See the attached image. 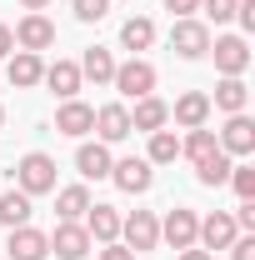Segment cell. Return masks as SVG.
I'll list each match as a JSON object with an SVG mask.
<instances>
[{
    "label": "cell",
    "instance_id": "cell-1",
    "mask_svg": "<svg viewBox=\"0 0 255 260\" xmlns=\"http://www.w3.org/2000/svg\"><path fill=\"white\" fill-rule=\"evenodd\" d=\"M110 85H115V90H120L125 100H145V95H155V65H150V60H140V55H130L125 65H115Z\"/></svg>",
    "mask_w": 255,
    "mask_h": 260
},
{
    "label": "cell",
    "instance_id": "cell-2",
    "mask_svg": "<svg viewBox=\"0 0 255 260\" xmlns=\"http://www.w3.org/2000/svg\"><path fill=\"white\" fill-rule=\"evenodd\" d=\"M15 190H25L30 200H35V195H50V190H55V160L40 155V150H30L25 160L15 165Z\"/></svg>",
    "mask_w": 255,
    "mask_h": 260
},
{
    "label": "cell",
    "instance_id": "cell-3",
    "mask_svg": "<svg viewBox=\"0 0 255 260\" xmlns=\"http://www.w3.org/2000/svg\"><path fill=\"white\" fill-rule=\"evenodd\" d=\"M170 50H175L180 60H200V55L210 50V25L195 20V15L175 20V25H170Z\"/></svg>",
    "mask_w": 255,
    "mask_h": 260
},
{
    "label": "cell",
    "instance_id": "cell-4",
    "mask_svg": "<svg viewBox=\"0 0 255 260\" xmlns=\"http://www.w3.org/2000/svg\"><path fill=\"white\" fill-rule=\"evenodd\" d=\"M120 235H125V250L145 255V250L160 245V220L150 215V210H130L125 220H120Z\"/></svg>",
    "mask_w": 255,
    "mask_h": 260
},
{
    "label": "cell",
    "instance_id": "cell-5",
    "mask_svg": "<svg viewBox=\"0 0 255 260\" xmlns=\"http://www.w3.org/2000/svg\"><path fill=\"white\" fill-rule=\"evenodd\" d=\"M205 55H215V70H220V75H245L250 45H245V35H220V40H210Z\"/></svg>",
    "mask_w": 255,
    "mask_h": 260
},
{
    "label": "cell",
    "instance_id": "cell-6",
    "mask_svg": "<svg viewBox=\"0 0 255 260\" xmlns=\"http://www.w3.org/2000/svg\"><path fill=\"white\" fill-rule=\"evenodd\" d=\"M10 35H15V45H20V50H35V55H40V50H50V45H55V20H45L40 10H30V15H25Z\"/></svg>",
    "mask_w": 255,
    "mask_h": 260
},
{
    "label": "cell",
    "instance_id": "cell-7",
    "mask_svg": "<svg viewBox=\"0 0 255 260\" xmlns=\"http://www.w3.org/2000/svg\"><path fill=\"white\" fill-rule=\"evenodd\" d=\"M90 245H95V240L85 235L80 220H60L55 235H50V250H55L60 260H85V255H90Z\"/></svg>",
    "mask_w": 255,
    "mask_h": 260
},
{
    "label": "cell",
    "instance_id": "cell-8",
    "mask_svg": "<svg viewBox=\"0 0 255 260\" xmlns=\"http://www.w3.org/2000/svg\"><path fill=\"white\" fill-rule=\"evenodd\" d=\"M195 230H200V220H195V210H170L165 220H160V240L170 245V250H190L195 245Z\"/></svg>",
    "mask_w": 255,
    "mask_h": 260
},
{
    "label": "cell",
    "instance_id": "cell-9",
    "mask_svg": "<svg viewBox=\"0 0 255 260\" xmlns=\"http://www.w3.org/2000/svg\"><path fill=\"white\" fill-rule=\"evenodd\" d=\"M240 235V225H235V215L230 210H215V215H205L200 220V230H195V240L205 245V250H230V240Z\"/></svg>",
    "mask_w": 255,
    "mask_h": 260
},
{
    "label": "cell",
    "instance_id": "cell-10",
    "mask_svg": "<svg viewBox=\"0 0 255 260\" xmlns=\"http://www.w3.org/2000/svg\"><path fill=\"white\" fill-rule=\"evenodd\" d=\"M5 255H10V260H45V255H50V235L35 230V225H15V230H10Z\"/></svg>",
    "mask_w": 255,
    "mask_h": 260
},
{
    "label": "cell",
    "instance_id": "cell-11",
    "mask_svg": "<svg viewBox=\"0 0 255 260\" xmlns=\"http://www.w3.org/2000/svg\"><path fill=\"white\" fill-rule=\"evenodd\" d=\"M215 140H220L225 155H250V150H255V120L240 110V115H230V120H225V130L215 135Z\"/></svg>",
    "mask_w": 255,
    "mask_h": 260
},
{
    "label": "cell",
    "instance_id": "cell-12",
    "mask_svg": "<svg viewBox=\"0 0 255 260\" xmlns=\"http://www.w3.org/2000/svg\"><path fill=\"white\" fill-rule=\"evenodd\" d=\"M110 180H115L125 195H145V190H150V180H155V170H150V160H135V155H130V160H115V165H110Z\"/></svg>",
    "mask_w": 255,
    "mask_h": 260
},
{
    "label": "cell",
    "instance_id": "cell-13",
    "mask_svg": "<svg viewBox=\"0 0 255 260\" xmlns=\"http://www.w3.org/2000/svg\"><path fill=\"white\" fill-rule=\"evenodd\" d=\"M80 225H85V235H90V240L110 245V240H120V210H115V205H90Z\"/></svg>",
    "mask_w": 255,
    "mask_h": 260
},
{
    "label": "cell",
    "instance_id": "cell-14",
    "mask_svg": "<svg viewBox=\"0 0 255 260\" xmlns=\"http://www.w3.org/2000/svg\"><path fill=\"white\" fill-rule=\"evenodd\" d=\"M170 115H175V125L200 130L205 120H210V95H205V90H185V95L170 105Z\"/></svg>",
    "mask_w": 255,
    "mask_h": 260
},
{
    "label": "cell",
    "instance_id": "cell-15",
    "mask_svg": "<svg viewBox=\"0 0 255 260\" xmlns=\"http://www.w3.org/2000/svg\"><path fill=\"white\" fill-rule=\"evenodd\" d=\"M40 80H45V85H50L60 100H75V95H80V85H85L75 60H55V65H45V75H40Z\"/></svg>",
    "mask_w": 255,
    "mask_h": 260
},
{
    "label": "cell",
    "instance_id": "cell-16",
    "mask_svg": "<svg viewBox=\"0 0 255 260\" xmlns=\"http://www.w3.org/2000/svg\"><path fill=\"white\" fill-rule=\"evenodd\" d=\"M110 165H115V155H110V145H80L75 150V170L85 175V180H110Z\"/></svg>",
    "mask_w": 255,
    "mask_h": 260
},
{
    "label": "cell",
    "instance_id": "cell-17",
    "mask_svg": "<svg viewBox=\"0 0 255 260\" xmlns=\"http://www.w3.org/2000/svg\"><path fill=\"white\" fill-rule=\"evenodd\" d=\"M90 130H100V145H115V140L130 135V110H125V105H100Z\"/></svg>",
    "mask_w": 255,
    "mask_h": 260
},
{
    "label": "cell",
    "instance_id": "cell-18",
    "mask_svg": "<svg viewBox=\"0 0 255 260\" xmlns=\"http://www.w3.org/2000/svg\"><path fill=\"white\" fill-rule=\"evenodd\" d=\"M5 75H10V85H15V90H30V85H40V75H45V60H40L35 50H15Z\"/></svg>",
    "mask_w": 255,
    "mask_h": 260
},
{
    "label": "cell",
    "instance_id": "cell-19",
    "mask_svg": "<svg viewBox=\"0 0 255 260\" xmlns=\"http://www.w3.org/2000/svg\"><path fill=\"white\" fill-rule=\"evenodd\" d=\"M90 125H95V110H90L85 100H65L60 110H55V130H60V135H85Z\"/></svg>",
    "mask_w": 255,
    "mask_h": 260
},
{
    "label": "cell",
    "instance_id": "cell-20",
    "mask_svg": "<svg viewBox=\"0 0 255 260\" xmlns=\"http://www.w3.org/2000/svg\"><path fill=\"white\" fill-rule=\"evenodd\" d=\"M165 120H170V105L155 95H145V100H135V110H130V130H165Z\"/></svg>",
    "mask_w": 255,
    "mask_h": 260
},
{
    "label": "cell",
    "instance_id": "cell-21",
    "mask_svg": "<svg viewBox=\"0 0 255 260\" xmlns=\"http://www.w3.org/2000/svg\"><path fill=\"white\" fill-rule=\"evenodd\" d=\"M245 100H250L245 80H240V75H225L220 85H215V100H210V110H225V115H240V110H245Z\"/></svg>",
    "mask_w": 255,
    "mask_h": 260
},
{
    "label": "cell",
    "instance_id": "cell-22",
    "mask_svg": "<svg viewBox=\"0 0 255 260\" xmlns=\"http://www.w3.org/2000/svg\"><path fill=\"white\" fill-rule=\"evenodd\" d=\"M115 75V55L105 50V45H90L85 55H80V80H95V85H105Z\"/></svg>",
    "mask_w": 255,
    "mask_h": 260
},
{
    "label": "cell",
    "instance_id": "cell-23",
    "mask_svg": "<svg viewBox=\"0 0 255 260\" xmlns=\"http://www.w3.org/2000/svg\"><path fill=\"white\" fill-rule=\"evenodd\" d=\"M30 210H35V205H30L25 190H5V195H0V225H5V230L30 225Z\"/></svg>",
    "mask_w": 255,
    "mask_h": 260
},
{
    "label": "cell",
    "instance_id": "cell-24",
    "mask_svg": "<svg viewBox=\"0 0 255 260\" xmlns=\"http://www.w3.org/2000/svg\"><path fill=\"white\" fill-rule=\"evenodd\" d=\"M230 165H235V160L215 145L205 160H195V180H200V185H225V180H230Z\"/></svg>",
    "mask_w": 255,
    "mask_h": 260
},
{
    "label": "cell",
    "instance_id": "cell-25",
    "mask_svg": "<svg viewBox=\"0 0 255 260\" xmlns=\"http://www.w3.org/2000/svg\"><path fill=\"white\" fill-rule=\"evenodd\" d=\"M85 210H90V190L85 185H65L55 195V215L60 220H85Z\"/></svg>",
    "mask_w": 255,
    "mask_h": 260
},
{
    "label": "cell",
    "instance_id": "cell-26",
    "mask_svg": "<svg viewBox=\"0 0 255 260\" xmlns=\"http://www.w3.org/2000/svg\"><path fill=\"white\" fill-rule=\"evenodd\" d=\"M120 45H125V50H150V45H155V25H150L145 15H130L125 25H120Z\"/></svg>",
    "mask_w": 255,
    "mask_h": 260
},
{
    "label": "cell",
    "instance_id": "cell-27",
    "mask_svg": "<svg viewBox=\"0 0 255 260\" xmlns=\"http://www.w3.org/2000/svg\"><path fill=\"white\" fill-rule=\"evenodd\" d=\"M150 165H170L180 160V135L175 130H150V155H145Z\"/></svg>",
    "mask_w": 255,
    "mask_h": 260
},
{
    "label": "cell",
    "instance_id": "cell-28",
    "mask_svg": "<svg viewBox=\"0 0 255 260\" xmlns=\"http://www.w3.org/2000/svg\"><path fill=\"white\" fill-rule=\"evenodd\" d=\"M215 145H220V140H215V130H205V125H200V130H190V135L180 140V155H190V160H205Z\"/></svg>",
    "mask_w": 255,
    "mask_h": 260
},
{
    "label": "cell",
    "instance_id": "cell-29",
    "mask_svg": "<svg viewBox=\"0 0 255 260\" xmlns=\"http://www.w3.org/2000/svg\"><path fill=\"white\" fill-rule=\"evenodd\" d=\"M230 185H235L240 200H255V170L250 165H230Z\"/></svg>",
    "mask_w": 255,
    "mask_h": 260
},
{
    "label": "cell",
    "instance_id": "cell-30",
    "mask_svg": "<svg viewBox=\"0 0 255 260\" xmlns=\"http://www.w3.org/2000/svg\"><path fill=\"white\" fill-rule=\"evenodd\" d=\"M105 10H110V0H75V20H105Z\"/></svg>",
    "mask_w": 255,
    "mask_h": 260
},
{
    "label": "cell",
    "instance_id": "cell-31",
    "mask_svg": "<svg viewBox=\"0 0 255 260\" xmlns=\"http://www.w3.org/2000/svg\"><path fill=\"white\" fill-rule=\"evenodd\" d=\"M200 5H205V15H210L215 25H225V20H235V5H240V0H200Z\"/></svg>",
    "mask_w": 255,
    "mask_h": 260
},
{
    "label": "cell",
    "instance_id": "cell-32",
    "mask_svg": "<svg viewBox=\"0 0 255 260\" xmlns=\"http://www.w3.org/2000/svg\"><path fill=\"white\" fill-rule=\"evenodd\" d=\"M230 260H255V235H235L230 240Z\"/></svg>",
    "mask_w": 255,
    "mask_h": 260
},
{
    "label": "cell",
    "instance_id": "cell-33",
    "mask_svg": "<svg viewBox=\"0 0 255 260\" xmlns=\"http://www.w3.org/2000/svg\"><path fill=\"white\" fill-rule=\"evenodd\" d=\"M165 10H170L175 20H185V15H195V10H200V0H165Z\"/></svg>",
    "mask_w": 255,
    "mask_h": 260
},
{
    "label": "cell",
    "instance_id": "cell-34",
    "mask_svg": "<svg viewBox=\"0 0 255 260\" xmlns=\"http://www.w3.org/2000/svg\"><path fill=\"white\" fill-rule=\"evenodd\" d=\"M235 20H240V30H255V0H240L235 5Z\"/></svg>",
    "mask_w": 255,
    "mask_h": 260
},
{
    "label": "cell",
    "instance_id": "cell-35",
    "mask_svg": "<svg viewBox=\"0 0 255 260\" xmlns=\"http://www.w3.org/2000/svg\"><path fill=\"white\" fill-rule=\"evenodd\" d=\"M100 260H135V250H125V245H120V240H110V245H105V250H100Z\"/></svg>",
    "mask_w": 255,
    "mask_h": 260
},
{
    "label": "cell",
    "instance_id": "cell-36",
    "mask_svg": "<svg viewBox=\"0 0 255 260\" xmlns=\"http://www.w3.org/2000/svg\"><path fill=\"white\" fill-rule=\"evenodd\" d=\"M5 55H15V35H10V25H0V60Z\"/></svg>",
    "mask_w": 255,
    "mask_h": 260
},
{
    "label": "cell",
    "instance_id": "cell-37",
    "mask_svg": "<svg viewBox=\"0 0 255 260\" xmlns=\"http://www.w3.org/2000/svg\"><path fill=\"white\" fill-rule=\"evenodd\" d=\"M180 260H215V255H210V250H195V245H190V250H180Z\"/></svg>",
    "mask_w": 255,
    "mask_h": 260
},
{
    "label": "cell",
    "instance_id": "cell-38",
    "mask_svg": "<svg viewBox=\"0 0 255 260\" xmlns=\"http://www.w3.org/2000/svg\"><path fill=\"white\" fill-rule=\"evenodd\" d=\"M20 5H25V10H45L50 0H20Z\"/></svg>",
    "mask_w": 255,
    "mask_h": 260
},
{
    "label": "cell",
    "instance_id": "cell-39",
    "mask_svg": "<svg viewBox=\"0 0 255 260\" xmlns=\"http://www.w3.org/2000/svg\"><path fill=\"white\" fill-rule=\"evenodd\" d=\"M0 125H5V105H0Z\"/></svg>",
    "mask_w": 255,
    "mask_h": 260
}]
</instances>
